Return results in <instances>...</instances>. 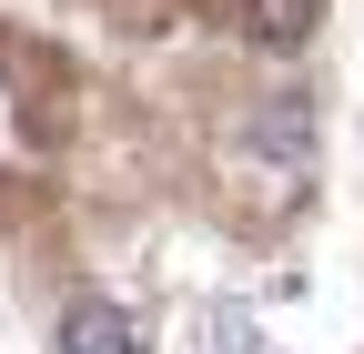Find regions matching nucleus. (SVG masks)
I'll list each match as a JSON object with an SVG mask.
<instances>
[{"instance_id":"obj_1","label":"nucleus","mask_w":364,"mask_h":354,"mask_svg":"<svg viewBox=\"0 0 364 354\" xmlns=\"http://www.w3.org/2000/svg\"><path fill=\"white\" fill-rule=\"evenodd\" d=\"M61 354H142V324H132L122 304H102V294H81L71 314H61Z\"/></svg>"},{"instance_id":"obj_3","label":"nucleus","mask_w":364,"mask_h":354,"mask_svg":"<svg viewBox=\"0 0 364 354\" xmlns=\"http://www.w3.org/2000/svg\"><path fill=\"white\" fill-rule=\"evenodd\" d=\"M243 31L253 41H304L314 31V0H243Z\"/></svg>"},{"instance_id":"obj_2","label":"nucleus","mask_w":364,"mask_h":354,"mask_svg":"<svg viewBox=\"0 0 364 354\" xmlns=\"http://www.w3.org/2000/svg\"><path fill=\"white\" fill-rule=\"evenodd\" d=\"M263 142H273V152H284V162H304V142H314V112H304V102L284 92V102H273V112H253V152H263Z\"/></svg>"}]
</instances>
